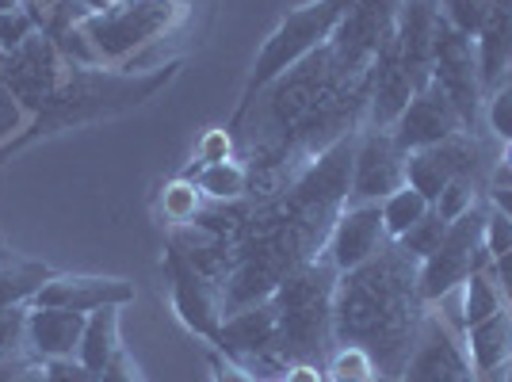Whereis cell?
Instances as JSON below:
<instances>
[{
    "label": "cell",
    "instance_id": "6da1fadb",
    "mask_svg": "<svg viewBox=\"0 0 512 382\" xmlns=\"http://www.w3.org/2000/svg\"><path fill=\"white\" fill-rule=\"evenodd\" d=\"M356 134L318 153L291 184L268 191L253 207L230 211V218L211 211L195 218L226 241V268L218 279L226 314L264 302L291 272L321 256L337 214L348 203Z\"/></svg>",
    "mask_w": 512,
    "mask_h": 382
},
{
    "label": "cell",
    "instance_id": "7a4b0ae2",
    "mask_svg": "<svg viewBox=\"0 0 512 382\" xmlns=\"http://www.w3.org/2000/svg\"><path fill=\"white\" fill-rule=\"evenodd\" d=\"M417 276L421 260L386 241L379 256L341 272L333 291V344H360L386 382H402L428 318Z\"/></svg>",
    "mask_w": 512,
    "mask_h": 382
},
{
    "label": "cell",
    "instance_id": "3957f363",
    "mask_svg": "<svg viewBox=\"0 0 512 382\" xmlns=\"http://www.w3.org/2000/svg\"><path fill=\"white\" fill-rule=\"evenodd\" d=\"M341 272L318 256L272 291L279 318V352L287 363H321L333 352V291Z\"/></svg>",
    "mask_w": 512,
    "mask_h": 382
},
{
    "label": "cell",
    "instance_id": "277c9868",
    "mask_svg": "<svg viewBox=\"0 0 512 382\" xmlns=\"http://www.w3.org/2000/svg\"><path fill=\"white\" fill-rule=\"evenodd\" d=\"M356 4L360 0H314V4H302L295 12H287L279 20L276 31L264 39L260 54H256L253 73L245 81V100H241V107L249 104V100H256L272 81H279L287 69H295L302 58H310L314 50H321V46L329 43Z\"/></svg>",
    "mask_w": 512,
    "mask_h": 382
},
{
    "label": "cell",
    "instance_id": "5b68a950",
    "mask_svg": "<svg viewBox=\"0 0 512 382\" xmlns=\"http://www.w3.org/2000/svg\"><path fill=\"white\" fill-rule=\"evenodd\" d=\"M184 0H111L104 12L88 16L81 27L92 39L100 65H123L142 46L165 39L176 23L184 20Z\"/></svg>",
    "mask_w": 512,
    "mask_h": 382
},
{
    "label": "cell",
    "instance_id": "8992f818",
    "mask_svg": "<svg viewBox=\"0 0 512 382\" xmlns=\"http://www.w3.org/2000/svg\"><path fill=\"white\" fill-rule=\"evenodd\" d=\"M486 214H490V199H478L467 214H459L448 226V234L440 241V249L421 260V298L428 306L440 298L455 295L463 287L470 272L490 268V253L482 249V230H486Z\"/></svg>",
    "mask_w": 512,
    "mask_h": 382
},
{
    "label": "cell",
    "instance_id": "52a82bcc",
    "mask_svg": "<svg viewBox=\"0 0 512 382\" xmlns=\"http://www.w3.org/2000/svg\"><path fill=\"white\" fill-rule=\"evenodd\" d=\"M432 81L444 88V96L463 115V127L478 130L482 111H486V88H482V73H478L474 39H467L455 27H448V20L440 23V35H436Z\"/></svg>",
    "mask_w": 512,
    "mask_h": 382
},
{
    "label": "cell",
    "instance_id": "ba28073f",
    "mask_svg": "<svg viewBox=\"0 0 512 382\" xmlns=\"http://www.w3.org/2000/svg\"><path fill=\"white\" fill-rule=\"evenodd\" d=\"M406 149L394 142L390 130L360 127L352 149V176H348V203H383L390 191L406 184Z\"/></svg>",
    "mask_w": 512,
    "mask_h": 382
},
{
    "label": "cell",
    "instance_id": "9c48e42d",
    "mask_svg": "<svg viewBox=\"0 0 512 382\" xmlns=\"http://www.w3.org/2000/svg\"><path fill=\"white\" fill-rule=\"evenodd\" d=\"M65 73H69V65H65V58L58 54L54 39H50L46 31H35L20 50L8 54L0 81L12 88V96H16L27 111H35V107L50 104V100L58 96V88L65 85Z\"/></svg>",
    "mask_w": 512,
    "mask_h": 382
},
{
    "label": "cell",
    "instance_id": "30bf717a",
    "mask_svg": "<svg viewBox=\"0 0 512 382\" xmlns=\"http://www.w3.org/2000/svg\"><path fill=\"white\" fill-rule=\"evenodd\" d=\"M165 268H169L172 306H176L180 321L192 329L195 337H203L207 344H214L218 333H222V321H226L218 287L195 268L192 256L184 253V249H176L172 241H169V249H165Z\"/></svg>",
    "mask_w": 512,
    "mask_h": 382
},
{
    "label": "cell",
    "instance_id": "8fae6325",
    "mask_svg": "<svg viewBox=\"0 0 512 382\" xmlns=\"http://www.w3.org/2000/svg\"><path fill=\"white\" fill-rule=\"evenodd\" d=\"M459 130H467L463 127V115L444 96V88L436 85V81H425L413 92V100L398 115V123L390 127V134H394V142L406 153H417V149L448 142L451 134H459Z\"/></svg>",
    "mask_w": 512,
    "mask_h": 382
},
{
    "label": "cell",
    "instance_id": "7c38bea8",
    "mask_svg": "<svg viewBox=\"0 0 512 382\" xmlns=\"http://www.w3.org/2000/svg\"><path fill=\"white\" fill-rule=\"evenodd\" d=\"M402 382H478L474 367H470L467 344L451 333L444 318H436V314L425 318Z\"/></svg>",
    "mask_w": 512,
    "mask_h": 382
},
{
    "label": "cell",
    "instance_id": "4fadbf2b",
    "mask_svg": "<svg viewBox=\"0 0 512 382\" xmlns=\"http://www.w3.org/2000/svg\"><path fill=\"white\" fill-rule=\"evenodd\" d=\"M390 241L383 226V207L379 203H344V211L333 222V234L325 241L321 256L337 268V272H352L367 264L371 256L383 253Z\"/></svg>",
    "mask_w": 512,
    "mask_h": 382
},
{
    "label": "cell",
    "instance_id": "5bb4252c",
    "mask_svg": "<svg viewBox=\"0 0 512 382\" xmlns=\"http://www.w3.org/2000/svg\"><path fill=\"white\" fill-rule=\"evenodd\" d=\"M440 0H402L398 20H394V46L402 54L406 69L413 73L417 88L432 81V54H436V35H440Z\"/></svg>",
    "mask_w": 512,
    "mask_h": 382
},
{
    "label": "cell",
    "instance_id": "9a60e30c",
    "mask_svg": "<svg viewBox=\"0 0 512 382\" xmlns=\"http://www.w3.org/2000/svg\"><path fill=\"white\" fill-rule=\"evenodd\" d=\"M417 92V81L406 69L398 46H394V35L383 43V50L375 54V65H371V96H367V123L363 127H379L390 130L398 123V115L406 111V104Z\"/></svg>",
    "mask_w": 512,
    "mask_h": 382
},
{
    "label": "cell",
    "instance_id": "2e32d148",
    "mask_svg": "<svg viewBox=\"0 0 512 382\" xmlns=\"http://www.w3.org/2000/svg\"><path fill=\"white\" fill-rule=\"evenodd\" d=\"M134 302V283L115 276H50L39 287L31 306H54L73 314H92L104 306H127Z\"/></svg>",
    "mask_w": 512,
    "mask_h": 382
},
{
    "label": "cell",
    "instance_id": "e0dca14e",
    "mask_svg": "<svg viewBox=\"0 0 512 382\" xmlns=\"http://www.w3.org/2000/svg\"><path fill=\"white\" fill-rule=\"evenodd\" d=\"M85 321H88V314L54 310V306H31V314H27L31 360H62V356H77L81 337H85Z\"/></svg>",
    "mask_w": 512,
    "mask_h": 382
},
{
    "label": "cell",
    "instance_id": "ac0fdd59",
    "mask_svg": "<svg viewBox=\"0 0 512 382\" xmlns=\"http://www.w3.org/2000/svg\"><path fill=\"white\" fill-rule=\"evenodd\" d=\"M474 54H478L482 88L490 96L501 81L512 77V0H490L486 23L474 39Z\"/></svg>",
    "mask_w": 512,
    "mask_h": 382
},
{
    "label": "cell",
    "instance_id": "d6986e66",
    "mask_svg": "<svg viewBox=\"0 0 512 382\" xmlns=\"http://www.w3.org/2000/svg\"><path fill=\"white\" fill-rule=\"evenodd\" d=\"M463 344H467L470 367L478 379L501 375L512 360V306H501L493 318L470 325Z\"/></svg>",
    "mask_w": 512,
    "mask_h": 382
},
{
    "label": "cell",
    "instance_id": "ffe728a7",
    "mask_svg": "<svg viewBox=\"0 0 512 382\" xmlns=\"http://www.w3.org/2000/svg\"><path fill=\"white\" fill-rule=\"evenodd\" d=\"M188 180H195V188L203 191L207 203H241L253 180H249V165L241 157H230V161H214V165H199V169L184 172Z\"/></svg>",
    "mask_w": 512,
    "mask_h": 382
},
{
    "label": "cell",
    "instance_id": "44dd1931",
    "mask_svg": "<svg viewBox=\"0 0 512 382\" xmlns=\"http://www.w3.org/2000/svg\"><path fill=\"white\" fill-rule=\"evenodd\" d=\"M119 310H123V306H104V310H92L85 321V337H81V348H77V360L85 363L88 371H96V375L123 352V340H119Z\"/></svg>",
    "mask_w": 512,
    "mask_h": 382
},
{
    "label": "cell",
    "instance_id": "7402d4cb",
    "mask_svg": "<svg viewBox=\"0 0 512 382\" xmlns=\"http://www.w3.org/2000/svg\"><path fill=\"white\" fill-rule=\"evenodd\" d=\"M54 276L46 264L35 260H8L0 264V310H12V306H31L39 287Z\"/></svg>",
    "mask_w": 512,
    "mask_h": 382
},
{
    "label": "cell",
    "instance_id": "603a6c76",
    "mask_svg": "<svg viewBox=\"0 0 512 382\" xmlns=\"http://www.w3.org/2000/svg\"><path fill=\"white\" fill-rule=\"evenodd\" d=\"M501 306H505V298H501V291H497V283H493V276L486 268L482 272H470L463 279V287H459V321H463V329L493 318Z\"/></svg>",
    "mask_w": 512,
    "mask_h": 382
},
{
    "label": "cell",
    "instance_id": "cb8c5ba5",
    "mask_svg": "<svg viewBox=\"0 0 512 382\" xmlns=\"http://www.w3.org/2000/svg\"><path fill=\"white\" fill-rule=\"evenodd\" d=\"M379 207H383V226L390 241H402V237L432 211V203H428L417 188H409V184H402L398 191H390Z\"/></svg>",
    "mask_w": 512,
    "mask_h": 382
},
{
    "label": "cell",
    "instance_id": "d4e9b609",
    "mask_svg": "<svg viewBox=\"0 0 512 382\" xmlns=\"http://www.w3.org/2000/svg\"><path fill=\"white\" fill-rule=\"evenodd\" d=\"M325 379L329 382H386L375 360L363 352L360 344H333L325 356Z\"/></svg>",
    "mask_w": 512,
    "mask_h": 382
},
{
    "label": "cell",
    "instance_id": "484cf974",
    "mask_svg": "<svg viewBox=\"0 0 512 382\" xmlns=\"http://www.w3.org/2000/svg\"><path fill=\"white\" fill-rule=\"evenodd\" d=\"M203 203H207L203 191L195 188V180H188V176H176L161 191V211H165L172 226H192L195 218L203 214Z\"/></svg>",
    "mask_w": 512,
    "mask_h": 382
},
{
    "label": "cell",
    "instance_id": "4316f807",
    "mask_svg": "<svg viewBox=\"0 0 512 382\" xmlns=\"http://www.w3.org/2000/svg\"><path fill=\"white\" fill-rule=\"evenodd\" d=\"M27 314H31V306L0 310V360H31V344H27Z\"/></svg>",
    "mask_w": 512,
    "mask_h": 382
},
{
    "label": "cell",
    "instance_id": "83f0119b",
    "mask_svg": "<svg viewBox=\"0 0 512 382\" xmlns=\"http://www.w3.org/2000/svg\"><path fill=\"white\" fill-rule=\"evenodd\" d=\"M482 123H486V130H490L493 142H501V146H509V142H512V77H509V81H501V85L486 96Z\"/></svg>",
    "mask_w": 512,
    "mask_h": 382
},
{
    "label": "cell",
    "instance_id": "f1b7e54d",
    "mask_svg": "<svg viewBox=\"0 0 512 382\" xmlns=\"http://www.w3.org/2000/svg\"><path fill=\"white\" fill-rule=\"evenodd\" d=\"M448 226H451V222H444V218L436 214V207H432V211H428L425 218H421V222H417V226H413V230L398 241V245H402L409 256L428 260V256L440 249V241H444V234H448Z\"/></svg>",
    "mask_w": 512,
    "mask_h": 382
},
{
    "label": "cell",
    "instance_id": "f546056e",
    "mask_svg": "<svg viewBox=\"0 0 512 382\" xmlns=\"http://www.w3.org/2000/svg\"><path fill=\"white\" fill-rule=\"evenodd\" d=\"M486 12H490V0H440V16L448 20V27H455L467 39H478Z\"/></svg>",
    "mask_w": 512,
    "mask_h": 382
},
{
    "label": "cell",
    "instance_id": "4dcf8cb0",
    "mask_svg": "<svg viewBox=\"0 0 512 382\" xmlns=\"http://www.w3.org/2000/svg\"><path fill=\"white\" fill-rule=\"evenodd\" d=\"M482 195H486V188H478L474 180H448V188L440 191V199H436L432 207H436V214H440L444 222H455V218L467 214Z\"/></svg>",
    "mask_w": 512,
    "mask_h": 382
},
{
    "label": "cell",
    "instance_id": "1f68e13d",
    "mask_svg": "<svg viewBox=\"0 0 512 382\" xmlns=\"http://www.w3.org/2000/svg\"><path fill=\"white\" fill-rule=\"evenodd\" d=\"M35 31H43V20H39V12H31V4L23 8V12H8V16H0V50H20Z\"/></svg>",
    "mask_w": 512,
    "mask_h": 382
},
{
    "label": "cell",
    "instance_id": "d6a6232c",
    "mask_svg": "<svg viewBox=\"0 0 512 382\" xmlns=\"http://www.w3.org/2000/svg\"><path fill=\"white\" fill-rule=\"evenodd\" d=\"M482 249L490 253V260L512 253V218L505 211H497L493 203L486 214V230H482Z\"/></svg>",
    "mask_w": 512,
    "mask_h": 382
},
{
    "label": "cell",
    "instance_id": "836d02e7",
    "mask_svg": "<svg viewBox=\"0 0 512 382\" xmlns=\"http://www.w3.org/2000/svg\"><path fill=\"white\" fill-rule=\"evenodd\" d=\"M234 157V134L230 130H207L203 138H199V146H195V169L199 165H214V161H230Z\"/></svg>",
    "mask_w": 512,
    "mask_h": 382
},
{
    "label": "cell",
    "instance_id": "e575fe53",
    "mask_svg": "<svg viewBox=\"0 0 512 382\" xmlns=\"http://www.w3.org/2000/svg\"><path fill=\"white\" fill-rule=\"evenodd\" d=\"M27 115H31V111L12 96V88L0 81V142H8L16 130H23Z\"/></svg>",
    "mask_w": 512,
    "mask_h": 382
},
{
    "label": "cell",
    "instance_id": "d590c367",
    "mask_svg": "<svg viewBox=\"0 0 512 382\" xmlns=\"http://www.w3.org/2000/svg\"><path fill=\"white\" fill-rule=\"evenodd\" d=\"M207 360H211V379L214 382H256L249 367H241V363H237L234 356L218 352L214 344H211V352H207Z\"/></svg>",
    "mask_w": 512,
    "mask_h": 382
},
{
    "label": "cell",
    "instance_id": "8d00e7d4",
    "mask_svg": "<svg viewBox=\"0 0 512 382\" xmlns=\"http://www.w3.org/2000/svg\"><path fill=\"white\" fill-rule=\"evenodd\" d=\"M50 382H96V371H88L77 356H62V360H43Z\"/></svg>",
    "mask_w": 512,
    "mask_h": 382
},
{
    "label": "cell",
    "instance_id": "74e56055",
    "mask_svg": "<svg viewBox=\"0 0 512 382\" xmlns=\"http://www.w3.org/2000/svg\"><path fill=\"white\" fill-rule=\"evenodd\" d=\"M96 382H146V375H142V367L130 360V352L123 348L115 360L107 363L104 371L96 375Z\"/></svg>",
    "mask_w": 512,
    "mask_h": 382
},
{
    "label": "cell",
    "instance_id": "f35d334b",
    "mask_svg": "<svg viewBox=\"0 0 512 382\" xmlns=\"http://www.w3.org/2000/svg\"><path fill=\"white\" fill-rule=\"evenodd\" d=\"M486 272H490L493 283H497V291H501V298H505V306H512V253L490 260Z\"/></svg>",
    "mask_w": 512,
    "mask_h": 382
},
{
    "label": "cell",
    "instance_id": "ab89813d",
    "mask_svg": "<svg viewBox=\"0 0 512 382\" xmlns=\"http://www.w3.org/2000/svg\"><path fill=\"white\" fill-rule=\"evenodd\" d=\"M283 382H329V379H325V367L321 363H291Z\"/></svg>",
    "mask_w": 512,
    "mask_h": 382
},
{
    "label": "cell",
    "instance_id": "60d3db41",
    "mask_svg": "<svg viewBox=\"0 0 512 382\" xmlns=\"http://www.w3.org/2000/svg\"><path fill=\"white\" fill-rule=\"evenodd\" d=\"M12 382H50V375H46V363L43 360H23L20 367H16V379Z\"/></svg>",
    "mask_w": 512,
    "mask_h": 382
},
{
    "label": "cell",
    "instance_id": "b9f144b4",
    "mask_svg": "<svg viewBox=\"0 0 512 382\" xmlns=\"http://www.w3.org/2000/svg\"><path fill=\"white\" fill-rule=\"evenodd\" d=\"M486 199H490L497 211H505L512 218V188L509 184H493V188L486 191Z\"/></svg>",
    "mask_w": 512,
    "mask_h": 382
},
{
    "label": "cell",
    "instance_id": "7bdbcfd3",
    "mask_svg": "<svg viewBox=\"0 0 512 382\" xmlns=\"http://www.w3.org/2000/svg\"><path fill=\"white\" fill-rule=\"evenodd\" d=\"M23 360H0V382H12L16 379V367H20Z\"/></svg>",
    "mask_w": 512,
    "mask_h": 382
},
{
    "label": "cell",
    "instance_id": "ee69618b",
    "mask_svg": "<svg viewBox=\"0 0 512 382\" xmlns=\"http://www.w3.org/2000/svg\"><path fill=\"white\" fill-rule=\"evenodd\" d=\"M31 0H0V16H8V12H23Z\"/></svg>",
    "mask_w": 512,
    "mask_h": 382
},
{
    "label": "cell",
    "instance_id": "f6af8a7d",
    "mask_svg": "<svg viewBox=\"0 0 512 382\" xmlns=\"http://www.w3.org/2000/svg\"><path fill=\"white\" fill-rule=\"evenodd\" d=\"M260 382H283V379H260Z\"/></svg>",
    "mask_w": 512,
    "mask_h": 382
}]
</instances>
